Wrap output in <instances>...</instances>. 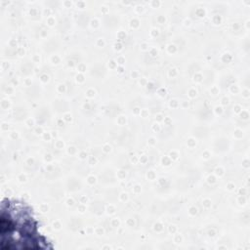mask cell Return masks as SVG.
<instances>
[{"instance_id":"6da1fadb","label":"cell","mask_w":250,"mask_h":250,"mask_svg":"<svg viewBox=\"0 0 250 250\" xmlns=\"http://www.w3.org/2000/svg\"><path fill=\"white\" fill-rule=\"evenodd\" d=\"M0 233L4 248H40L36 223L30 212L22 205L6 199L1 204Z\"/></svg>"}]
</instances>
